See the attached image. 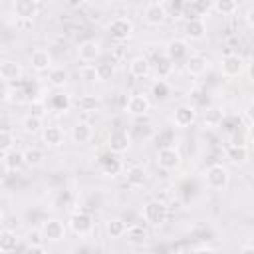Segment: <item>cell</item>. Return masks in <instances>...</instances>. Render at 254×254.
Returning <instances> with one entry per match:
<instances>
[{
	"mask_svg": "<svg viewBox=\"0 0 254 254\" xmlns=\"http://www.w3.org/2000/svg\"><path fill=\"white\" fill-rule=\"evenodd\" d=\"M204 181L206 185L212 189V190H222L228 187L230 183V171L224 167V165H210L204 173Z\"/></svg>",
	"mask_w": 254,
	"mask_h": 254,
	"instance_id": "6da1fadb",
	"label": "cell"
},
{
	"mask_svg": "<svg viewBox=\"0 0 254 254\" xmlns=\"http://www.w3.org/2000/svg\"><path fill=\"white\" fill-rule=\"evenodd\" d=\"M141 214H143V220H145L147 224L159 226V224H163V222L167 220L169 210H167V206H165L161 200H149V202L143 206Z\"/></svg>",
	"mask_w": 254,
	"mask_h": 254,
	"instance_id": "7a4b0ae2",
	"label": "cell"
},
{
	"mask_svg": "<svg viewBox=\"0 0 254 254\" xmlns=\"http://www.w3.org/2000/svg\"><path fill=\"white\" fill-rule=\"evenodd\" d=\"M67 226H69V230H71L73 234H77V236H87V234H91V230H93V218H91V214L85 212V210H75V212L67 218Z\"/></svg>",
	"mask_w": 254,
	"mask_h": 254,
	"instance_id": "3957f363",
	"label": "cell"
},
{
	"mask_svg": "<svg viewBox=\"0 0 254 254\" xmlns=\"http://www.w3.org/2000/svg\"><path fill=\"white\" fill-rule=\"evenodd\" d=\"M40 232H42L46 242H60L65 238V224L58 218H48L42 222Z\"/></svg>",
	"mask_w": 254,
	"mask_h": 254,
	"instance_id": "277c9868",
	"label": "cell"
},
{
	"mask_svg": "<svg viewBox=\"0 0 254 254\" xmlns=\"http://www.w3.org/2000/svg\"><path fill=\"white\" fill-rule=\"evenodd\" d=\"M133 30H135V26H133V22L129 18H115V20H111L107 24L109 36L115 38V40H119V42L129 40L133 36Z\"/></svg>",
	"mask_w": 254,
	"mask_h": 254,
	"instance_id": "5b68a950",
	"label": "cell"
},
{
	"mask_svg": "<svg viewBox=\"0 0 254 254\" xmlns=\"http://www.w3.org/2000/svg\"><path fill=\"white\" fill-rule=\"evenodd\" d=\"M220 71L224 77H238L244 71V60L238 54H226L220 58Z\"/></svg>",
	"mask_w": 254,
	"mask_h": 254,
	"instance_id": "8992f818",
	"label": "cell"
},
{
	"mask_svg": "<svg viewBox=\"0 0 254 254\" xmlns=\"http://www.w3.org/2000/svg\"><path fill=\"white\" fill-rule=\"evenodd\" d=\"M125 111L129 115H133V117H143V115H147L151 111V101L143 93H133L125 103Z\"/></svg>",
	"mask_w": 254,
	"mask_h": 254,
	"instance_id": "52a82bcc",
	"label": "cell"
},
{
	"mask_svg": "<svg viewBox=\"0 0 254 254\" xmlns=\"http://www.w3.org/2000/svg\"><path fill=\"white\" fill-rule=\"evenodd\" d=\"M196 121V109L190 105V103H181L175 107L173 111V123L177 127H190L192 123Z\"/></svg>",
	"mask_w": 254,
	"mask_h": 254,
	"instance_id": "ba28073f",
	"label": "cell"
},
{
	"mask_svg": "<svg viewBox=\"0 0 254 254\" xmlns=\"http://www.w3.org/2000/svg\"><path fill=\"white\" fill-rule=\"evenodd\" d=\"M129 147H131V137L127 131H113L107 137V149L113 155H123L129 151Z\"/></svg>",
	"mask_w": 254,
	"mask_h": 254,
	"instance_id": "9c48e42d",
	"label": "cell"
},
{
	"mask_svg": "<svg viewBox=\"0 0 254 254\" xmlns=\"http://www.w3.org/2000/svg\"><path fill=\"white\" fill-rule=\"evenodd\" d=\"M14 16L16 20H34L40 12L38 0H14Z\"/></svg>",
	"mask_w": 254,
	"mask_h": 254,
	"instance_id": "30bf717a",
	"label": "cell"
},
{
	"mask_svg": "<svg viewBox=\"0 0 254 254\" xmlns=\"http://www.w3.org/2000/svg\"><path fill=\"white\" fill-rule=\"evenodd\" d=\"M157 165L165 171H173L181 165V153L175 147H163L157 153Z\"/></svg>",
	"mask_w": 254,
	"mask_h": 254,
	"instance_id": "8fae6325",
	"label": "cell"
},
{
	"mask_svg": "<svg viewBox=\"0 0 254 254\" xmlns=\"http://www.w3.org/2000/svg\"><path fill=\"white\" fill-rule=\"evenodd\" d=\"M22 65L16 62V60H4L0 64V77L4 83H18L22 79Z\"/></svg>",
	"mask_w": 254,
	"mask_h": 254,
	"instance_id": "7c38bea8",
	"label": "cell"
},
{
	"mask_svg": "<svg viewBox=\"0 0 254 254\" xmlns=\"http://www.w3.org/2000/svg\"><path fill=\"white\" fill-rule=\"evenodd\" d=\"M143 18L149 26H161L165 20H167V10L161 2H151L145 6V12H143Z\"/></svg>",
	"mask_w": 254,
	"mask_h": 254,
	"instance_id": "4fadbf2b",
	"label": "cell"
},
{
	"mask_svg": "<svg viewBox=\"0 0 254 254\" xmlns=\"http://www.w3.org/2000/svg\"><path fill=\"white\" fill-rule=\"evenodd\" d=\"M30 65L34 71L42 73V71H50L52 69V54L44 48H38L30 54Z\"/></svg>",
	"mask_w": 254,
	"mask_h": 254,
	"instance_id": "5bb4252c",
	"label": "cell"
},
{
	"mask_svg": "<svg viewBox=\"0 0 254 254\" xmlns=\"http://www.w3.org/2000/svg\"><path fill=\"white\" fill-rule=\"evenodd\" d=\"M101 54V48H99V42L95 40H83L79 46H77V58L83 62V64H91L99 58Z\"/></svg>",
	"mask_w": 254,
	"mask_h": 254,
	"instance_id": "9a60e30c",
	"label": "cell"
},
{
	"mask_svg": "<svg viewBox=\"0 0 254 254\" xmlns=\"http://www.w3.org/2000/svg\"><path fill=\"white\" fill-rule=\"evenodd\" d=\"M165 54H167L173 62H181V60H187V58L190 56V54H189V46H187V42H185V40H179V38L167 42V46H165Z\"/></svg>",
	"mask_w": 254,
	"mask_h": 254,
	"instance_id": "2e32d148",
	"label": "cell"
},
{
	"mask_svg": "<svg viewBox=\"0 0 254 254\" xmlns=\"http://www.w3.org/2000/svg\"><path fill=\"white\" fill-rule=\"evenodd\" d=\"M185 69H187L189 75L198 77V75H202L208 69V60L204 56H200V54H190L185 60Z\"/></svg>",
	"mask_w": 254,
	"mask_h": 254,
	"instance_id": "e0dca14e",
	"label": "cell"
},
{
	"mask_svg": "<svg viewBox=\"0 0 254 254\" xmlns=\"http://www.w3.org/2000/svg\"><path fill=\"white\" fill-rule=\"evenodd\" d=\"M18 248H20V238L16 236V232L2 226V230H0V252L2 254H12Z\"/></svg>",
	"mask_w": 254,
	"mask_h": 254,
	"instance_id": "ac0fdd59",
	"label": "cell"
},
{
	"mask_svg": "<svg viewBox=\"0 0 254 254\" xmlns=\"http://www.w3.org/2000/svg\"><path fill=\"white\" fill-rule=\"evenodd\" d=\"M65 139V133L60 125H48L42 129V141L48 145V147H60Z\"/></svg>",
	"mask_w": 254,
	"mask_h": 254,
	"instance_id": "d6986e66",
	"label": "cell"
},
{
	"mask_svg": "<svg viewBox=\"0 0 254 254\" xmlns=\"http://www.w3.org/2000/svg\"><path fill=\"white\" fill-rule=\"evenodd\" d=\"M129 73H131L133 77H137V79L147 77V75L151 73V62H149V58H145V56H135V58L129 62Z\"/></svg>",
	"mask_w": 254,
	"mask_h": 254,
	"instance_id": "ffe728a7",
	"label": "cell"
},
{
	"mask_svg": "<svg viewBox=\"0 0 254 254\" xmlns=\"http://www.w3.org/2000/svg\"><path fill=\"white\" fill-rule=\"evenodd\" d=\"M185 36L190 40H202L206 36V24L200 18H189L185 24Z\"/></svg>",
	"mask_w": 254,
	"mask_h": 254,
	"instance_id": "44dd1931",
	"label": "cell"
},
{
	"mask_svg": "<svg viewBox=\"0 0 254 254\" xmlns=\"http://www.w3.org/2000/svg\"><path fill=\"white\" fill-rule=\"evenodd\" d=\"M123 175H125L127 185H129V187H133V189L143 187V185H145V181H147V173H145V169H143V167H139V165H131V167H127Z\"/></svg>",
	"mask_w": 254,
	"mask_h": 254,
	"instance_id": "7402d4cb",
	"label": "cell"
},
{
	"mask_svg": "<svg viewBox=\"0 0 254 254\" xmlns=\"http://www.w3.org/2000/svg\"><path fill=\"white\" fill-rule=\"evenodd\" d=\"M91 137H93V127H91L89 123L79 121V123L73 125V129H71V139H73L77 145H85V143H89Z\"/></svg>",
	"mask_w": 254,
	"mask_h": 254,
	"instance_id": "603a6c76",
	"label": "cell"
},
{
	"mask_svg": "<svg viewBox=\"0 0 254 254\" xmlns=\"http://www.w3.org/2000/svg\"><path fill=\"white\" fill-rule=\"evenodd\" d=\"M226 157H228L230 163H234V165H244V163L250 159V151H248L246 145H242V143H234V145L228 147Z\"/></svg>",
	"mask_w": 254,
	"mask_h": 254,
	"instance_id": "cb8c5ba5",
	"label": "cell"
},
{
	"mask_svg": "<svg viewBox=\"0 0 254 254\" xmlns=\"http://www.w3.org/2000/svg\"><path fill=\"white\" fill-rule=\"evenodd\" d=\"M22 165H26L24 161V151H8V153H2V167L4 171H18Z\"/></svg>",
	"mask_w": 254,
	"mask_h": 254,
	"instance_id": "d4e9b609",
	"label": "cell"
},
{
	"mask_svg": "<svg viewBox=\"0 0 254 254\" xmlns=\"http://www.w3.org/2000/svg\"><path fill=\"white\" fill-rule=\"evenodd\" d=\"M46 103H48V109L56 111V113H65L69 109V105H71V101H69V97L65 93H54V95L48 97Z\"/></svg>",
	"mask_w": 254,
	"mask_h": 254,
	"instance_id": "484cf974",
	"label": "cell"
},
{
	"mask_svg": "<svg viewBox=\"0 0 254 254\" xmlns=\"http://www.w3.org/2000/svg\"><path fill=\"white\" fill-rule=\"evenodd\" d=\"M173 60L167 56V54H163V56H159L157 60H155V75H157V79H167L171 73H173Z\"/></svg>",
	"mask_w": 254,
	"mask_h": 254,
	"instance_id": "4316f807",
	"label": "cell"
},
{
	"mask_svg": "<svg viewBox=\"0 0 254 254\" xmlns=\"http://www.w3.org/2000/svg\"><path fill=\"white\" fill-rule=\"evenodd\" d=\"M22 129H24V133H28V135L42 133V129H44V121H42L40 115L30 113V115H26V117L22 119Z\"/></svg>",
	"mask_w": 254,
	"mask_h": 254,
	"instance_id": "83f0119b",
	"label": "cell"
},
{
	"mask_svg": "<svg viewBox=\"0 0 254 254\" xmlns=\"http://www.w3.org/2000/svg\"><path fill=\"white\" fill-rule=\"evenodd\" d=\"M67 71L64 67H52L48 71V83L54 87V89H62L65 83H67Z\"/></svg>",
	"mask_w": 254,
	"mask_h": 254,
	"instance_id": "f1b7e54d",
	"label": "cell"
},
{
	"mask_svg": "<svg viewBox=\"0 0 254 254\" xmlns=\"http://www.w3.org/2000/svg\"><path fill=\"white\" fill-rule=\"evenodd\" d=\"M222 119H224L222 109H218V107H208V109L204 111L202 125H204L206 129H214V127H218V125L222 123Z\"/></svg>",
	"mask_w": 254,
	"mask_h": 254,
	"instance_id": "f546056e",
	"label": "cell"
},
{
	"mask_svg": "<svg viewBox=\"0 0 254 254\" xmlns=\"http://www.w3.org/2000/svg\"><path fill=\"white\" fill-rule=\"evenodd\" d=\"M105 232L109 238H123L127 232V224L121 218H109L105 222Z\"/></svg>",
	"mask_w": 254,
	"mask_h": 254,
	"instance_id": "4dcf8cb0",
	"label": "cell"
},
{
	"mask_svg": "<svg viewBox=\"0 0 254 254\" xmlns=\"http://www.w3.org/2000/svg\"><path fill=\"white\" fill-rule=\"evenodd\" d=\"M125 236H127V242H131V244H143L149 234L143 224H133V226H127Z\"/></svg>",
	"mask_w": 254,
	"mask_h": 254,
	"instance_id": "1f68e13d",
	"label": "cell"
},
{
	"mask_svg": "<svg viewBox=\"0 0 254 254\" xmlns=\"http://www.w3.org/2000/svg\"><path fill=\"white\" fill-rule=\"evenodd\" d=\"M44 159H46V155L40 147H28L24 151V161L28 167H40L44 163Z\"/></svg>",
	"mask_w": 254,
	"mask_h": 254,
	"instance_id": "d6a6232c",
	"label": "cell"
},
{
	"mask_svg": "<svg viewBox=\"0 0 254 254\" xmlns=\"http://www.w3.org/2000/svg\"><path fill=\"white\" fill-rule=\"evenodd\" d=\"M77 107L81 111H85V113H93V111L99 109V99H97V95H89V93L81 95L79 101H77Z\"/></svg>",
	"mask_w": 254,
	"mask_h": 254,
	"instance_id": "836d02e7",
	"label": "cell"
},
{
	"mask_svg": "<svg viewBox=\"0 0 254 254\" xmlns=\"http://www.w3.org/2000/svg\"><path fill=\"white\" fill-rule=\"evenodd\" d=\"M210 8H214V0H190V10H192L194 18L208 14Z\"/></svg>",
	"mask_w": 254,
	"mask_h": 254,
	"instance_id": "e575fe53",
	"label": "cell"
},
{
	"mask_svg": "<svg viewBox=\"0 0 254 254\" xmlns=\"http://www.w3.org/2000/svg\"><path fill=\"white\" fill-rule=\"evenodd\" d=\"M214 10L222 16H232L238 10V0H214Z\"/></svg>",
	"mask_w": 254,
	"mask_h": 254,
	"instance_id": "d590c367",
	"label": "cell"
},
{
	"mask_svg": "<svg viewBox=\"0 0 254 254\" xmlns=\"http://www.w3.org/2000/svg\"><path fill=\"white\" fill-rule=\"evenodd\" d=\"M113 73H115V65H113V62H101V64H97V75H99V81H107V79H111Z\"/></svg>",
	"mask_w": 254,
	"mask_h": 254,
	"instance_id": "8d00e7d4",
	"label": "cell"
},
{
	"mask_svg": "<svg viewBox=\"0 0 254 254\" xmlns=\"http://www.w3.org/2000/svg\"><path fill=\"white\" fill-rule=\"evenodd\" d=\"M14 143H16V135H14V133H12L8 127H4V129H2V139H0L2 153L12 151V149H14Z\"/></svg>",
	"mask_w": 254,
	"mask_h": 254,
	"instance_id": "74e56055",
	"label": "cell"
},
{
	"mask_svg": "<svg viewBox=\"0 0 254 254\" xmlns=\"http://www.w3.org/2000/svg\"><path fill=\"white\" fill-rule=\"evenodd\" d=\"M79 77L85 79V81H99V75H97V65H91V64H85L79 67Z\"/></svg>",
	"mask_w": 254,
	"mask_h": 254,
	"instance_id": "f35d334b",
	"label": "cell"
},
{
	"mask_svg": "<svg viewBox=\"0 0 254 254\" xmlns=\"http://www.w3.org/2000/svg\"><path fill=\"white\" fill-rule=\"evenodd\" d=\"M153 95H155L157 99H165V97L169 95V85H167L165 79H159V81L153 85Z\"/></svg>",
	"mask_w": 254,
	"mask_h": 254,
	"instance_id": "ab89813d",
	"label": "cell"
},
{
	"mask_svg": "<svg viewBox=\"0 0 254 254\" xmlns=\"http://www.w3.org/2000/svg\"><path fill=\"white\" fill-rule=\"evenodd\" d=\"M103 171H105L107 175H115V173L121 171V163H119L117 159H107V161L103 163Z\"/></svg>",
	"mask_w": 254,
	"mask_h": 254,
	"instance_id": "60d3db41",
	"label": "cell"
},
{
	"mask_svg": "<svg viewBox=\"0 0 254 254\" xmlns=\"http://www.w3.org/2000/svg\"><path fill=\"white\" fill-rule=\"evenodd\" d=\"M244 115H246V119L250 121V123H254V99L246 105V109H244Z\"/></svg>",
	"mask_w": 254,
	"mask_h": 254,
	"instance_id": "b9f144b4",
	"label": "cell"
},
{
	"mask_svg": "<svg viewBox=\"0 0 254 254\" xmlns=\"http://www.w3.org/2000/svg\"><path fill=\"white\" fill-rule=\"evenodd\" d=\"M246 75H248V81L254 85V60H252V62L246 65Z\"/></svg>",
	"mask_w": 254,
	"mask_h": 254,
	"instance_id": "7bdbcfd3",
	"label": "cell"
},
{
	"mask_svg": "<svg viewBox=\"0 0 254 254\" xmlns=\"http://www.w3.org/2000/svg\"><path fill=\"white\" fill-rule=\"evenodd\" d=\"M246 22H248L250 28H254V6L248 8V12H246Z\"/></svg>",
	"mask_w": 254,
	"mask_h": 254,
	"instance_id": "ee69618b",
	"label": "cell"
},
{
	"mask_svg": "<svg viewBox=\"0 0 254 254\" xmlns=\"http://www.w3.org/2000/svg\"><path fill=\"white\" fill-rule=\"evenodd\" d=\"M240 250H242V252H254V240H248V242H244V244L240 246Z\"/></svg>",
	"mask_w": 254,
	"mask_h": 254,
	"instance_id": "f6af8a7d",
	"label": "cell"
},
{
	"mask_svg": "<svg viewBox=\"0 0 254 254\" xmlns=\"http://www.w3.org/2000/svg\"><path fill=\"white\" fill-rule=\"evenodd\" d=\"M246 139H248V143H250V145H254V123H250L248 131H246Z\"/></svg>",
	"mask_w": 254,
	"mask_h": 254,
	"instance_id": "bcb514c9",
	"label": "cell"
},
{
	"mask_svg": "<svg viewBox=\"0 0 254 254\" xmlns=\"http://www.w3.org/2000/svg\"><path fill=\"white\" fill-rule=\"evenodd\" d=\"M192 250H202V252L206 250V252H214L216 248H214V246H210V244H198V246H194Z\"/></svg>",
	"mask_w": 254,
	"mask_h": 254,
	"instance_id": "7dc6e473",
	"label": "cell"
},
{
	"mask_svg": "<svg viewBox=\"0 0 254 254\" xmlns=\"http://www.w3.org/2000/svg\"><path fill=\"white\" fill-rule=\"evenodd\" d=\"M83 0H69V4H81Z\"/></svg>",
	"mask_w": 254,
	"mask_h": 254,
	"instance_id": "c3c4849f",
	"label": "cell"
}]
</instances>
